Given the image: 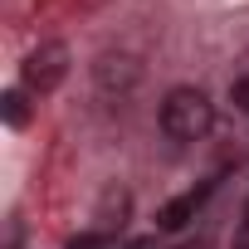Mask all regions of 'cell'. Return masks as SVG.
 Returning <instances> with one entry per match:
<instances>
[{
    "mask_svg": "<svg viewBox=\"0 0 249 249\" xmlns=\"http://www.w3.org/2000/svg\"><path fill=\"white\" fill-rule=\"evenodd\" d=\"M215 127V103L200 88H171L161 98V132L171 142H200Z\"/></svg>",
    "mask_w": 249,
    "mask_h": 249,
    "instance_id": "1",
    "label": "cell"
},
{
    "mask_svg": "<svg viewBox=\"0 0 249 249\" xmlns=\"http://www.w3.org/2000/svg\"><path fill=\"white\" fill-rule=\"evenodd\" d=\"M64 73H69V49H64L59 39L39 44V49L25 59V88H30V93H54V88L64 83Z\"/></svg>",
    "mask_w": 249,
    "mask_h": 249,
    "instance_id": "2",
    "label": "cell"
},
{
    "mask_svg": "<svg viewBox=\"0 0 249 249\" xmlns=\"http://www.w3.org/2000/svg\"><path fill=\"white\" fill-rule=\"evenodd\" d=\"M205 196H210V186H205V191H191V196H176L171 205H161V215H157V225H161V230H181V225H191Z\"/></svg>",
    "mask_w": 249,
    "mask_h": 249,
    "instance_id": "3",
    "label": "cell"
},
{
    "mask_svg": "<svg viewBox=\"0 0 249 249\" xmlns=\"http://www.w3.org/2000/svg\"><path fill=\"white\" fill-rule=\"evenodd\" d=\"M0 107H5V122H10V127H25V122H30V107H25V93H5V98H0Z\"/></svg>",
    "mask_w": 249,
    "mask_h": 249,
    "instance_id": "4",
    "label": "cell"
},
{
    "mask_svg": "<svg viewBox=\"0 0 249 249\" xmlns=\"http://www.w3.org/2000/svg\"><path fill=\"white\" fill-rule=\"evenodd\" d=\"M69 249H117V244H112V234H78Z\"/></svg>",
    "mask_w": 249,
    "mask_h": 249,
    "instance_id": "5",
    "label": "cell"
},
{
    "mask_svg": "<svg viewBox=\"0 0 249 249\" xmlns=\"http://www.w3.org/2000/svg\"><path fill=\"white\" fill-rule=\"evenodd\" d=\"M230 98H234V107L249 112V78H234V83H230Z\"/></svg>",
    "mask_w": 249,
    "mask_h": 249,
    "instance_id": "6",
    "label": "cell"
},
{
    "mask_svg": "<svg viewBox=\"0 0 249 249\" xmlns=\"http://www.w3.org/2000/svg\"><path fill=\"white\" fill-rule=\"evenodd\" d=\"M132 249H157V244H147V239H142V244H132Z\"/></svg>",
    "mask_w": 249,
    "mask_h": 249,
    "instance_id": "7",
    "label": "cell"
},
{
    "mask_svg": "<svg viewBox=\"0 0 249 249\" xmlns=\"http://www.w3.org/2000/svg\"><path fill=\"white\" fill-rule=\"evenodd\" d=\"M244 239H249V210H244Z\"/></svg>",
    "mask_w": 249,
    "mask_h": 249,
    "instance_id": "8",
    "label": "cell"
}]
</instances>
